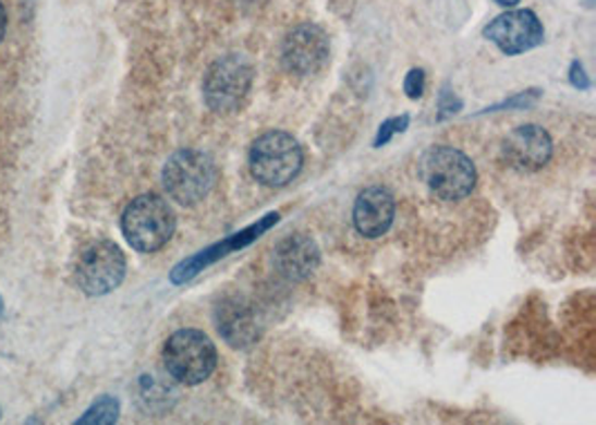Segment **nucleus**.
<instances>
[{
  "label": "nucleus",
  "instance_id": "nucleus-1",
  "mask_svg": "<svg viewBox=\"0 0 596 425\" xmlns=\"http://www.w3.org/2000/svg\"><path fill=\"white\" fill-rule=\"evenodd\" d=\"M304 153L297 139L284 131H270L257 137L248 153L251 175L264 184L280 189L291 184L302 170Z\"/></svg>",
  "mask_w": 596,
  "mask_h": 425
},
{
  "label": "nucleus",
  "instance_id": "nucleus-2",
  "mask_svg": "<svg viewBox=\"0 0 596 425\" xmlns=\"http://www.w3.org/2000/svg\"><path fill=\"white\" fill-rule=\"evenodd\" d=\"M121 231L134 251L155 253L174 233V212L159 195H139L125 206Z\"/></svg>",
  "mask_w": 596,
  "mask_h": 425
},
{
  "label": "nucleus",
  "instance_id": "nucleus-3",
  "mask_svg": "<svg viewBox=\"0 0 596 425\" xmlns=\"http://www.w3.org/2000/svg\"><path fill=\"white\" fill-rule=\"evenodd\" d=\"M255 68L242 54L219 57L204 74V101L217 114L238 112L253 88Z\"/></svg>",
  "mask_w": 596,
  "mask_h": 425
},
{
  "label": "nucleus",
  "instance_id": "nucleus-4",
  "mask_svg": "<svg viewBox=\"0 0 596 425\" xmlns=\"http://www.w3.org/2000/svg\"><path fill=\"white\" fill-rule=\"evenodd\" d=\"M421 178L427 189L442 202L465 199L476 186V166L451 146H434L421 161Z\"/></svg>",
  "mask_w": 596,
  "mask_h": 425
},
{
  "label": "nucleus",
  "instance_id": "nucleus-5",
  "mask_svg": "<svg viewBox=\"0 0 596 425\" xmlns=\"http://www.w3.org/2000/svg\"><path fill=\"white\" fill-rule=\"evenodd\" d=\"M163 365L183 386H199L217 367L215 343L199 329H179L166 340Z\"/></svg>",
  "mask_w": 596,
  "mask_h": 425
},
{
  "label": "nucleus",
  "instance_id": "nucleus-6",
  "mask_svg": "<svg viewBox=\"0 0 596 425\" xmlns=\"http://www.w3.org/2000/svg\"><path fill=\"white\" fill-rule=\"evenodd\" d=\"M166 193L181 206L199 204L217 182V166L202 150H179L163 166Z\"/></svg>",
  "mask_w": 596,
  "mask_h": 425
},
{
  "label": "nucleus",
  "instance_id": "nucleus-7",
  "mask_svg": "<svg viewBox=\"0 0 596 425\" xmlns=\"http://www.w3.org/2000/svg\"><path fill=\"white\" fill-rule=\"evenodd\" d=\"M127 271L123 251L108 240L87 246L76 265V284L87 295H106L114 291Z\"/></svg>",
  "mask_w": 596,
  "mask_h": 425
},
{
  "label": "nucleus",
  "instance_id": "nucleus-8",
  "mask_svg": "<svg viewBox=\"0 0 596 425\" xmlns=\"http://www.w3.org/2000/svg\"><path fill=\"white\" fill-rule=\"evenodd\" d=\"M329 36L319 25H297L284 38L282 63L295 76H313L317 72H323L329 63Z\"/></svg>",
  "mask_w": 596,
  "mask_h": 425
},
{
  "label": "nucleus",
  "instance_id": "nucleus-9",
  "mask_svg": "<svg viewBox=\"0 0 596 425\" xmlns=\"http://www.w3.org/2000/svg\"><path fill=\"white\" fill-rule=\"evenodd\" d=\"M483 34L508 57L530 52L538 48L545 38L543 23L532 10H512L500 14L485 27Z\"/></svg>",
  "mask_w": 596,
  "mask_h": 425
},
{
  "label": "nucleus",
  "instance_id": "nucleus-10",
  "mask_svg": "<svg viewBox=\"0 0 596 425\" xmlns=\"http://www.w3.org/2000/svg\"><path fill=\"white\" fill-rule=\"evenodd\" d=\"M552 153H555L552 137H549L547 131H543L540 125H534V123L519 125L500 146L502 161L514 170H521V173H534V170H540L549 159H552Z\"/></svg>",
  "mask_w": 596,
  "mask_h": 425
},
{
  "label": "nucleus",
  "instance_id": "nucleus-11",
  "mask_svg": "<svg viewBox=\"0 0 596 425\" xmlns=\"http://www.w3.org/2000/svg\"><path fill=\"white\" fill-rule=\"evenodd\" d=\"M396 218V199L382 186L364 189L353 206V224L364 238H380L385 235Z\"/></svg>",
  "mask_w": 596,
  "mask_h": 425
},
{
  "label": "nucleus",
  "instance_id": "nucleus-12",
  "mask_svg": "<svg viewBox=\"0 0 596 425\" xmlns=\"http://www.w3.org/2000/svg\"><path fill=\"white\" fill-rule=\"evenodd\" d=\"M278 220H280L278 212H268L266 220H261L259 224L248 227L246 231L233 235L231 240H223V242H219V244H215V246H210V248H206V251H199V253L195 255V258H191V260H186V263H181L179 267H174V271H172V282L181 284V282H186V280L195 278V276H197L199 271H204L208 265H212L215 260L223 258V255H228L231 251H238V248L251 244L253 240H257V238H259L264 231H268L272 224H278Z\"/></svg>",
  "mask_w": 596,
  "mask_h": 425
},
{
  "label": "nucleus",
  "instance_id": "nucleus-13",
  "mask_svg": "<svg viewBox=\"0 0 596 425\" xmlns=\"http://www.w3.org/2000/svg\"><path fill=\"white\" fill-rule=\"evenodd\" d=\"M319 246L315 244V240L311 235L297 233V235H289L284 238L278 246H275V267L278 271L293 282L306 280L317 267H319Z\"/></svg>",
  "mask_w": 596,
  "mask_h": 425
},
{
  "label": "nucleus",
  "instance_id": "nucleus-14",
  "mask_svg": "<svg viewBox=\"0 0 596 425\" xmlns=\"http://www.w3.org/2000/svg\"><path fill=\"white\" fill-rule=\"evenodd\" d=\"M215 325L219 336L235 350L251 348L259 336L253 312L238 298H223L215 307Z\"/></svg>",
  "mask_w": 596,
  "mask_h": 425
},
{
  "label": "nucleus",
  "instance_id": "nucleus-15",
  "mask_svg": "<svg viewBox=\"0 0 596 425\" xmlns=\"http://www.w3.org/2000/svg\"><path fill=\"white\" fill-rule=\"evenodd\" d=\"M117 416H119V401L112 397H101L85 412V416L78 418V423H114Z\"/></svg>",
  "mask_w": 596,
  "mask_h": 425
},
{
  "label": "nucleus",
  "instance_id": "nucleus-16",
  "mask_svg": "<svg viewBox=\"0 0 596 425\" xmlns=\"http://www.w3.org/2000/svg\"><path fill=\"white\" fill-rule=\"evenodd\" d=\"M406 125H409V114L387 119V121L380 125V131H378V137H376V148H380V146L389 144L393 135L404 133V131H406Z\"/></svg>",
  "mask_w": 596,
  "mask_h": 425
},
{
  "label": "nucleus",
  "instance_id": "nucleus-17",
  "mask_svg": "<svg viewBox=\"0 0 596 425\" xmlns=\"http://www.w3.org/2000/svg\"><path fill=\"white\" fill-rule=\"evenodd\" d=\"M425 85H427L425 72L423 70H411L404 78V93H406L409 99H421L425 95Z\"/></svg>",
  "mask_w": 596,
  "mask_h": 425
},
{
  "label": "nucleus",
  "instance_id": "nucleus-18",
  "mask_svg": "<svg viewBox=\"0 0 596 425\" xmlns=\"http://www.w3.org/2000/svg\"><path fill=\"white\" fill-rule=\"evenodd\" d=\"M461 108H463V101L455 99L453 93H449L447 88H442V93H440V110H442V114H453V112H458Z\"/></svg>",
  "mask_w": 596,
  "mask_h": 425
},
{
  "label": "nucleus",
  "instance_id": "nucleus-19",
  "mask_svg": "<svg viewBox=\"0 0 596 425\" xmlns=\"http://www.w3.org/2000/svg\"><path fill=\"white\" fill-rule=\"evenodd\" d=\"M570 81H572L574 88H579V90H587L589 88V78L585 76V70H583V65L579 61H574L572 68H570Z\"/></svg>",
  "mask_w": 596,
  "mask_h": 425
},
{
  "label": "nucleus",
  "instance_id": "nucleus-20",
  "mask_svg": "<svg viewBox=\"0 0 596 425\" xmlns=\"http://www.w3.org/2000/svg\"><path fill=\"white\" fill-rule=\"evenodd\" d=\"M5 27H8V14H5L3 3H0V40H3V36H5Z\"/></svg>",
  "mask_w": 596,
  "mask_h": 425
},
{
  "label": "nucleus",
  "instance_id": "nucleus-21",
  "mask_svg": "<svg viewBox=\"0 0 596 425\" xmlns=\"http://www.w3.org/2000/svg\"><path fill=\"white\" fill-rule=\"evenodd\" d=\"M494 3H498L500 8H516L521 0H494Z\"/></svg>",
  "mask_w": 596,
  "mask_h": 425
},
{
  "label": "nucleus",
  "instance_id": "nucleus-22",
  "mask_svg": "<svg viewBox=\"0 0 596 425\" xmlns=\"http://www.w3.org/2000/svg\"><path fill=\"white\" fill-rule=\"evenodd\" d=\"M0 312H3V301H0Z\"/></svg>",
  "mask_w": 596,
  "mask_h": 425
}]
</instances>
